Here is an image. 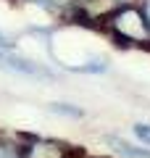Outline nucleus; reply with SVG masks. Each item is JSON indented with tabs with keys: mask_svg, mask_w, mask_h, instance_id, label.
Instances as JSON below:
<instances>
[{
	"mask_svg": "<svg viewBox=\"0 0 150 158\" xmlns=\"http://www.w3.org/2000/svg\"><path fill=\"white\" fill-rule=\"evenodd\" d=\"M106 142L111 145V150H116L121 158H150V148L132 145V142L121 140V137H106Z\"/></svg>",
	"mask_w": 150,
	"mask_h": 158,
	"instance_id": "f03ea898",
	"label": "nucleus"
},
{
	"mask_svg": "<svg viewBox=\"0 0 150 158\" xmlns=\"http://www.w3.org/2000/svg\"><path fill=\"white\" fill-rule=\"evenodd\" d=\"M0 50H11V40H8L3 32H0Z\"/></svg>",
	"mask_w": 150,
	"mask_h": 158,
	"instance_id": "39448f33",
	"label": "nucleus"
},
{
	"mask_svg": "<svg viewBox=\"0 0 150 158\" xmlns=\"http://www.w3.org/2000/svg\"><path fill=\"white\" fill-rule=\"evenodd\" d=\"M50 111L53 113H61V116H82V111H79V108H69L66 103H50Z\"/></svg>",
	"mask_w": 150,
	"mask_h": 158,
	"instance_id": "20e7f679",
	"label": "nucleus"
},
{
	"mask_svg": "<svg viewBox=\"0 0 150 158\" xmlns=\"http://www.w3.org/2000/svg\"><path fill=\"white\" fill-rule=\"evenodd\" d=\"M132 132H134V137H137L145 148H150V124H142V121H140V124L132 127Z\"/></svg>",
	"mask_w": 150,
	"mask_h": 158,
	"instance_id": "7ed1b4c3",
	"label": "nucleus"
},
{
	"mask_svg": "<svg viewBox=\"0 0 150 158\" xmlns=\"http://www.w3.org/2000/svg\"><path fill=\"white\" fill-rule=\"evenodd\" d=\"M0 69H8V71L24 74V77H50V71L40 69V63L27 61V58L16 56V53H11V50H0Z\"/></svg>",
	"mask_w": 150,
	"mask_h": 158,
	"instance_id": "f257e3e1",
	"label": "nucleus"
}]
</instances>
